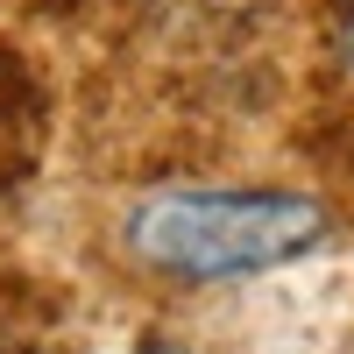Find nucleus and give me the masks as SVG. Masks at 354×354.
<instances>
[{
    "mask_svg": "<svg viewBox=\"0 0 354 354\" xmlns=\"http://www.w3.org/2000/svg\"><path fill=\"white\" fill-rule=\"evenodd\" d=\"M121 241L142 270L177 283H234L312 255L326 241V205L312 192L255 185H177L128 205Z\"/></svg>",
    "mask_w": 354,
    "mask_h": 354,
    "instance_id": "obj_1",
    "label": "nucleus"
},
{
    "mask_svg": "<svg viewBox=\"0 0 354 354\" xmlns=\"http://www.w3.org/2000/svg\"><path fill=\"white\" fill-rule=\"evenodd\" d=\"M340 57H347V71H354V21L340 28Z\"/></svg>",
    "mask_w": 354,
    "mask_h": 354,
    "instance_id": "obj_2",
    "label": "nucleus"
},
{
    "mask_svg": "<svg viewBox=\"0 0 354 354\" xmlns=\"http://www.w3.org/2000/svg\"><path fill=\"white\" fill-rule=\"evenodd\" d=\"M156 354H177V347H156Z\"/></svg>",
    "mask_w": 354,
    "mask_h": 354,
    "instance_id": "obj_3",
    "label": "nucleus"
}]
</instances>
